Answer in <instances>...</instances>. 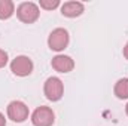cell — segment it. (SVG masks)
Returning <instances> with one entry per match:
<instances>
[{"instance_id":"cell-1","label":"cell","mask_w":128,"mask_h":126,"mask_svg":"<svg viewBox=\"0 0 128 126\" xmlns=\"http://www.w3.org/2000/svg\"><path fill=\"white\" fill-rule=\"evenodd\" d=\"M43 94L46 96V99L52 101V102H57L63 98L64 95V83L60 77H48L45 85H43Z\"/></svg>"},{"instance_id":"cell-2","label":"cell","mask_w":128,"mask_h":126,"mask_svg":"<svg viewBox=\"0 0 128 126\" xmlns=\"http://www.w3.org/2000/svg\"><path fill=\"white\" fill-rule=\"evenodd\" d=\"M16 16L24 24H33V22H36L39 19V16H40L39 4H36L33 1H22L16 7Z\"/></svg>"},{"instance_id":"cell-3","label":"cell","mask_w":128,"mask_h":126,"mask_svg":"<svg viewBox=\"0 0 128 126\" xmlns=\"http://www.w3.org/2000/svg\"><path fill=\"white\" fill-rule=\"evenodd\" d=\"M68 42H70L68 31L66 28H61V27L52 30L51 34L48 36V46L54 52H61V51H64L68 46Z\"/></svg>"},{"instance_id":"cell-4","label":"cell","mask_w":128,"mask_h":126,"mask_svg":"<svg viewBox=\"0 0 128 126\" xmlns=\"http://www.w3.org/2000/svg\"><path fill=\"white\" fill-rule=\"evenodd\" d=\"M6 113H8V119H10V120L15 122V123H22V122H26V120L28 119V114H30L27 104L22 102V101H18V99L10 101V102L8 104Z\"/></svg>"},{"instance_id":"cell-5","label":"cell","mask_w":128,"mask_h":126,"mask_svg":"<svg viewBox=\"0 0 128 126\" xmlns=\"http://www.w3.org/2000/svg\"><path fill=\"white\" fill-rule=\"evenodd\" d=\"M55 122V114L51 107L40 105L37 107L32 114L33 126H52Z\"/></svg>"},{"instance_id":"cell-6","label":"cell","mask_w":128,"mask_h":126,"mask_svg":"<svg viewBox=\"0 0 128 126\" xmlns=\"http://www.w3.org/2000/svg\"><path fill=\"white\" fill-rule=\"evenodd\" d=\"M33 61L26 57V55H20V57H15L12 61H10V71L18 76V77H27L33 73Z\"/></svg>"},{"instance_id":"cell-7","label":"cell","mask_w":128,"mask_h":126,"mask_svg":"<svg viewBox=\"0 0 128 126\" xmlns=\"http://www.w3.org/2000/svg\"><path fill=\"white\" fill-rule=\"evenodd\" d=\"M51 65H52V68H54L55 71L66 74V73L73 71V68H74V61H73L68 55H55V57L52 58V61H51Z\"/></svg>"},{"instance_id":"cell-8","label":"cell","mask_w":128,"mask_h":126,"mask_svg":"<svg viewBox=\"0 0 128 126\" xmlns=\"http://www.w3.org/2000/svg\"><path fill=\"white\" fill-rule=\"evenodd\" d=\"M85 10V6L82 1H66L64 4H61V13L66 18H76V16H80Z\"/></svg>"},{"instance_id":"cell-9","label":"cell","mask_w":128,"mask_h":126,"mask_svg":"<svg viewBox=\"0 0 128 126\" xmlns=\"http://www.w3.org/2000/svg\"><path fill=\"white\" fill-rule=\"evenodd\" d=\"M113 94L119 99H128V79H119L113 86Z\"/></svg>"},{"instance_id":"cell-10","label":"cell","mask_w":128,"mask_h":126,"mask_svg":"<svg viewBox=\"0 0 128 126\" xmlns=\"http://www.w3.org/2000/svg\"><path fill=\"white\" fill-rule=\"evenodd\" d=\"M15 13V4L12 0H0V19H9Z\"/></svg>"},{"instance_id":"cell-11","label":"cell","mask_w":128,"mask_h":126,"mask_svg":"<svg viewBox=\"0 0 128 126\" xmlns=\"http://www.w3.org/2000/svg\"><path fill=\"white\" fill-rule=\"evenodd\" d=\"M58 6H60V0H40L39 1V7L45 10H54Z\"/></svg>"},{"instance_id":"cell-12","label":"cell","mask_w":128,"mask_h":126,"mask_svg":"<svg viewBox=\"0 0 128 126\" xmlns=\"http://www.w3.org/2000/svg\"><path fill=\"white\" fill-rule=\"evenodd\" d=\"M8 61H9L8 52H6V51H3V49H0V68L6 67V64H8Z\"/></svg>"},{"instance_id":"cell-13","label":"cell","mask_w":128,"mask_h":126,"mask_svg":"<svg viewBox=\"0 0 128 126\" xmlns=\"http://www.w3.org/2000/svg\"><path fill=\"white\" fill-rule=\"evenodd\" d=\"M0 126H6V117L2 111H0Z\"/></svg>"},{"instance_id":"cell-14","label":"cell","mask_w":128,"mask_h":126,"mask_svg":"<svg viewBox=\"0 0 128 126\" xmlns=\"http://www.w3.org/2000/svg\"><path fill=\"white\" fill-rule=\"evenodd\" d=\"M122 54H124L125 60H128V42L125 43V46H124V51H122Z\"/></svg>"},{"instance_id":"cell-15","label":"cell","mask_w":128,"mask_h":126,"mask_svg":"<svg viewBox=\"0 0 128 126\" xmlns=\"http://www.w3.org/2000/svg\"><path fill=\"white\" fill-rule=\"evenodd\" d=\"M125 113H127V116H128V104L125 105Z\"/></svg>"}]
</instances>
